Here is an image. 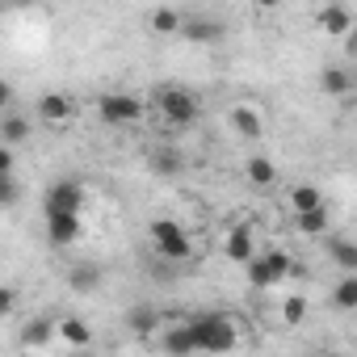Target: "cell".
I'll return each mask as SVG.
<instances>
[{"mask_svg":"<svg viewBox=\"0 0 357 357\" xmlns=\"http://www.w3.org/2000/svg\"><path fill=\"white\" fill-rule=\"evenodd\" d=\"M185 324H190V332L198 340V353H231L240 344L236 319L223 315V311H194Z\"/></svg>","mask_w":357,"mask_h":357,"instance_id":"cell-1","label":"cell"},{"mask_svg":"<svg viewBox=\"0 0 357 357\" xmlns=\"http://www.w3.org/2000/svg\"><path fill=\"white\" fill-rule=\"evenodd\" d=\"M151 101H155V109H160V118H164L168 126H194L198 114H202L198 97H194L190 89H181V84H155Z\"/></svg>","mask_w":357,"mask_h":357,"instance_id":"cell-2","label":"cell"},{"mask_svg":"<svg viewBox=\"0 0 357 357\" xmlns=\"http://www.w3.org/2000/svg\"><path fill=\"white\" fill-rule=\"evenodd\" d=\"M244 269H248V286H252V290H273V286H282V282L290 278L294 261H290L286 248H265V252H257Z\"/></svg>","mask_w":357,"mask_h":357,"instance_id":"cell-3","label":"cell"},{"mask_svg":"<svg viewBox=\"0 0 357 357\" xmlns=\"http://www.w3.org/2000/svg\"><path fill=\"white\" fill-rule=\"evenodd\" d=\"M151 248H155V257H164V261H190V252H194V244H190V231L176 223V219H151Z\"/></svg>","mask_w":357,"mask_h":357,"instance_id":"cell-4","label":"cell"},{"mask_svg":"<svg viewBox=\"0 0 357 357\" xmlns=\"http://www.w3.org/2000/svg\"><path fill=\"white\" fill-rule=\"evenodd\" d=\"M97 114H101V122H105V126L122 130V126L143 122V101H139V97H130V93H105V97L97 101Z\"/></svg>","mask_w":357,"mask_h":357,"instance_id":"cell-5","label":"cell"},{"mask_svg":"<svg viewBox=\"0 0 357 357\" xmlns=\"http://www.w3.org/2000/svg\"><path fill=\"white\" fill-rule=\"evenodd\" d=\"M47 240L55 248H68L80 240V211H47Z\"/></svg>","mask_w":357,"mask_h":357,"instance_id":"cell-6","label":"cell"},{"mask_svg":"<svg viewBox=\"0 0 357 357\" xmlns=\"http://www.w3.org/2000/svg\"><path fill=\"white\" fill-rule=\"evenodd\" d=\"M315 26H319V34H328V38H344L357 22H353V13H349V5H340V0H332V5H324L319 13H315Z\"/></svg>","mask_w":357,"mask_h":357,"instance_id":"cell-7","label":"cell"},{"mask_svg":"<svg viewBox=\"0 0 357 357\" xmlns=\"http://www.w3.org/2000/svg\"><path fill=\"white\" fill-rule=\"evenodd\" d=\"M227 122H231V130L244 135V139H257V135L265 130V114H261L257 105H248V101H236V105L227 109Z\"/></svg>","mask_w":357,"mask_h":357,"instance_id":"cell-8","label":"cell"},{"mask_svg":"<svg viewBox=\"0 0 357 357\" xmlns=\"http://www.w3.org/2000/svg\"><path fill=\"white\" fill-rule=\"evenodd\" d=\"M47 211H80L84 206V185L80 181H55L47 190Z\"/></svg>","mask_w":357,"mask_h":357,"instance_id":"cell-9","label":"cell"},{"mask_svg":"<svg viewBox=\"0 0 357 357\" xmlns=\"http://www.w3.org/2000/svg\"><path fill=\"white\" fill-rule=\"evenodd\" d=\"M223 252H227V261H236V265H248V261L257 257L252 227H248V223H236V227L227 231V244H223Z\"/></svg>","mask_w":357,"mask_h":357,"instance_id":"cell-10","label":"cell"},{"mask_svg":"<svg viewBox=\"0 0 357 357\" xmlns=\"http://www.w3.org/2000/svg\"><path fill=\"white\" fill-rule=\"evenodd\" d=\"M72 114H76V105H72L68 93H47V97L38 101V118H43L47 126H68Z\"/></svg>","mask_w":357,"mask_h":357,"instance_id":"cell-11","label":"cell"},{"mask_svg":"<svg viewBox=\"0 0 357 357\" xmlns=\"http://www.w3.org/2000/svg\"><path fill=\"white\" fill-rule=\"evenodd\" d=\"M181 34L190 38V43H198V47H211V43H223V22H215V17H185V26H181Z\"/></svg>","mask_w":357,"mask_h":357,"instance_id":"cell-12","label":"cell"},{"mask_svg":"<svg viewBox=\"0 0 357 357\" xmlns=\"http://www.w3.org/2000/svg\"><path fill=\"white\" fill-rule=\"evenodd\" d=\"M101 282H105V269L93 265V261H80V265L68 269V290H76V294H93Z\"/></svg>","mask_w":357,"mask_h":357,"instance_id":"cell-13","label":"cell"},{"mask_svg":"<svg viewBox=\"0 0 357 357\" xmlns=\"http://www.w3.org/2000/svg\"><path fill=\"white\" fill-rule=\"evenodd\" d=\"M319 93H324V97H349V93H353V72L328 63V68L319 72Z\"/></svg>","mask_w":357,"mask_h":357,"instance_id":"cell-14","label":"cell"},{"mask_svg":"<svg viewBox=\"0 0 357 357\" xmlns=\"http://www.w3.org/2000/svg\"><path fill=\"white\" fill-rule=\"evenodd\" d=\"M160 349H164V353H172V357H185V353H198V340H194L190 324H172V328L164 332Z\"/></svg>","mask_w":357,"mask_h":357,"instance_id":"cell-15","label":"cell"},{"mask_svg":"<svg viewBox=\"0 0 357 357\" xmlns=\"http://www.w3.org/2000/svg\"><path fill=\"white\" fill-rule=\"evenodd\" d=\"M181 26H185V17L181 13H176V9H168V5H160V9H151L147 13V30L151 34H181Z\"/></svg>","mask_w":357,"mask_h":357,"instance_id":"cell-16","label":"cell"},{"mask_svg":"<svg viewBox=\"0 0 357 357\" xmlns=\"http://www.w3.org/2000/svg\"><path fill=\"white\" fill-rule=\"evenodd\" d=\"M147 164H151L155 176H176V172L185 168V160H181V151H176V147H151Z\"/></svg>","mask_w":357,"mask_h":357,"instance_id":"cell-17","label":"cell"},{"mask_svg":"<svg viewBox=\"0 0 357 357\" xmlns=\"http://www.w3.org/2000/svg\"><path fill=\"white\" fill-rule=\"evenodd\" d=\"M248 181L261 185V190H269V185L278 181V164H273L269 155H248Z\"/></svg>","mask_w":357,"mask_h":357,"instance_id":"cell-18","label":"cell"},{"mask_svg":"<svg viewBox=\"0 0 357 357\" xmlns=\"http://www.w3.org/2000/svg\"><path fill=\"white\" fill-rule=\"evenodd\" d=\"M332 307H340V311H357V269L344 273V278L336 282V290H332Z\"/></svg>","mask_w":357,"mask_h":357,"instance_id":"cell-19","label":"cell"},{"mask_svg":"<svg viewBox=\"0 0 357 357\" xmlns=\"http://www.w3.org/2000/svg\"><path fill=\"white\" fill-rule=\"evenodd\" d=\"M294 223H298V231H307V236H324V231H328V206L298 211V215H294Z\"/></svg>","mask_w":357,"mask_h":357,"instance_id":"cell-20","label":"cell"},{"mask_svg":"<svg viewBox=\"0 0 357 357\" xmlns=\"http://www.w3.org/2000/svg\"><path fill=\"white\" fill-rule=\"evenodd\" d=\"M328 257H332L340 269H349V273H353V269H357V240H344V236H336V240L328 244Z\"/></svg>","mask_w":357,"mask_h":357,"instance_id":"cell-21","label":"cell"},{"mask_svg":"<svg viewBox=\"0 0 357 357\" xmlns=\"http://www.w3.org/2000/svg\"><path fill=\"white\" fill-rule=\"evenodd\" d=\"M22 344L26 349H47L51 344V319H30L26 332H22Z\"/></svg>","mask_w":357,"mask_h":357,"instance_id":"cell-22","label":"cell"},{"mask_svg":"<svg viewBox=\"0 0 357 357\" xmlns=\"http://www.w3.org/2000/svg\"><path fill=\"white\" fill-rule=\"evenodd\" d=\"M59 336H63L72 349H89V340H93V332H89V328H84V319H76V315L59 324Z\"/></svg>","mask_w":357,"mask_h":357,"instance_id":"cell-23","label":"cell"},{"mask_svg":"<svg viewBox=\"0 0 357 357\" xmlns=\"http://www.w3.org/2000/svg\"><path fill=\"white\" fill-rule=\"evenodd\" d=\"M126 324H130V332L147 336V332L160 324V311H151V307H130V311H126Z\"/></svg>","mask_w":357,"mask_h":357,"instance_id":"cell-24","label":"cell"},{"mask_svg":"<svg viewBox=\"0 0 357 357\" xmlns=\"http://www.w3.org/2000/svg\"><path fill=\"white\" fill-rule=\"evenodd\" d=\"M0 135H5V143L13 147V143H22V139L30 135V122H26L22 114H5V122H0Z\"/></svg>","mask_w":357,"mask_h":357,"instance_id":"cell-25","label":"cell"},{"mask_svg":"<svg viewBox=\"0 0 357 357\" xmlns=\"http://www.w3.org/2000/svg\"><path fill=\"white\" fill-rule=\"evenodd\" d=\"M290 206H294V215H298V211H311V206H324V194H319L315 185H298V190L290 194Z\"/></svg>","mask_w":357,"mask_h":357,"instance_id":"cell-26","label":"cell"},{"mask_svg":"<svg viewBox=\"0 0 357 357\" xmlns=\"http://www.w3.org/2000/svg\"><path fill=\"white\" fill-rule=\"evenodd\" d=\"M303 315H307V298H303V294H290V298L282 303V324H286V328H298Z\"/></svg>","mask_w":357,"mask_h":357,"instance_id":"cell-27","label":"cell"},{"mask_svg":"<svg viewBox=\"0 0 357 357\" xmlns=\"http://www.w3.org/2000/svg\"><path fill=\"white\" fill-rule=\"evenodd\" d=\"M0 190H5V194H0V198H5V206H13V202L22 198V185H17V176H13V172H5V181H0Z\"/></svg>","mask_w":357,"mask_h":357,"instance_id":"cell-28","label":"cell"},{"mask_svg":"<svg viewBox=\"0 0 357 357\" xmlns=\"http://www.w3.org/2000/svg\"><path fill=\"white\" fill-rule=\"evenodd\" d=\"M13 307H17V294H13V290H5V294H0V315L9 319V315H13Z\"/></svg>","mask_w":357,"mask_h":357,"instance_id":"cell-29","label":"cell"},{"mask_svg":"<svg viewBox=\"0 0 357 357\" xmlns=\"http://www.w3.org/2000/svg\"><path fill=\"white\" fill-rule=\"evenodd\" d=\"M344 51H349V55H353V59H357V26H353V30H349V34H344Z\"/></svg>","mask_w":357,"mask_h":357,"instance_id":"cell-30","label":"cell"},{"mask_svg":"<svg viewBox=\"0 0 357 357\" xmlns=\"http://www.w3.org/2000/svg\"><path fill=\"white\" fill-rule=\"evenodd\" d=\"M252 5H257V9H278L282 0H252Z\"/></svg>","mask_w":357,"mask_h":357,"instance_id":"cell-31","label":"cell"}]
</instances>
